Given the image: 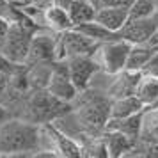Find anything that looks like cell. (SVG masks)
Segmentation results:
<instances>
[{"label": "cell", "mask_w": 158, "mask_h": 158, "mask_svg": "<svg viewBox=\"0 0 158 158\" xmlns=\"http://www.w3.org/2000/svg\"><path fill=\"white\" fill-rule=\"evenodd\" d=\"M32 36L34 34L30 30H27L25 25H22V23H11L9 30H7V36H6V41L2 44L0 52L9 60H13L15 64L25 66Z\"/></svg>", "instance_id": "cell-4"}, {"label": "cell", "mask_w": 158, "mask_h": 158, "mask_svg": "<svg viewBox=\"0 0 158 158\" xmlns=\"http://www.w3.org/2000/svg\"><path fill=\"white\" fill-rule=\"evenodd\" d=\"M9 84H11V77L6 73H0V101L4 103L6 96L9 93Z\"/></svg>", "instance_id": "cell-23"}, {"label": "cell", "mask_w": 158, "mask_h": 158, "mask_svg": "<svg viewBox=\"0 0 158 158\" xmlns=\"http://www.w3.org/2000/svg\"><path fill=\"white\" fill-rule=\"evenodd\" d=\"M133 0H96V9L100 7H130Z\"/></svg>", "instance_id": "cell-22"}, {"label": "cell", "mask_w": 158, "mask_h": 158, "mask_svg": "<svg viewBox=\"0 0 158 158\" xmlns=\"http://www.w3.org/2000/svg\"><path fill=\"white\" fill-rule=\"evenodd\" d=\"M155 48L149 43H139V44H131L128 52V59H126V66L124 69L128 71H135L140 73L142 68L146 66V62L151 59V55L155 53Z\"/></svg>", "instance_id": "cell-16"}, {"label": "cell", "mask_w": 158, "mask_h": 158, "mask_svg": "<svg viewBox=\"0 0 158 158\" xmlns=\"http://www.w3.org/2000/svg\"><path fill=\"white\" fill-rule=\"evenodd\" d=\"M9 117H13V114H11L9 107L6 105V103H2V101H0V124H2L4 121H7Z\"/></svg>", "instance_id": "cell-25"}, {"label": "cell", "mask_w": 158, "mask_h": 158, "mask_svg": "<svg viewBox=\"0 0 158 158\" xmlns=\"http://www.w3.org/2000/svg\"><path fill=\"white\" fill-rule=\"evenodd\" d=\"M68 13L73 22V27H78L82 23L93 22L96 16V6L91 0H71L68 6Z\"/></svg>", "instance_id": "cell-17"}, {"label": "cell", "mask_w": 158, "mask_h": 158, "mask_svg": "<svg viewBox=\"0 0 158 158\" xmlns=\"http://www.w3.org/2000/svg\"><path fill=\"white\" fill-rule=\"evenodd\" d=\"M91 2H93V4H96V0H91Z\"/></svg>", "instance_id": "cell-29"}, {"label": "cell", "mask_w": 158, "mask_h": 158, "mask_svg": "<svg viewBox=\"0 0 158 158\" xmlns=\"http://www.w3.org/2000/svg\"><path fill=\"white\" fill-rule=\"evenodd\" d=\"M130 46H131V43L124 41L123 37H117V39H112V41L100 43L98 48L94 50L93 57L98 62L101 71L108 73V75H115V73L124 69Z\"/></svg>", "instance_id": "cell-2"}, {"label": "cell", "mask_w": 158, "mask_h": 158, "mask_svg": "<svg viewBox=\"0 0 158 158\" xmlns=\"http://www.w3.org/2000/svg\"><path fill=\"white\" fill-rule=\"evenodd\" d=\"M128 20L130 7H100L96 9V16H94V22H98L112 32H121Z\"/></svg>", "instance_id": "cell-12"}, {"label": "cell", "mask_w": 158, "mask_h": 158, "mask_svg": "<svg viewBox=\"0 0 158 158\" xmlns=\"http://www.w3.org/2000/svg\"><path fill=\"white\" fill-rule=\"evenodd\" d=\"M149 44L155 48V50H158V29H156V32H155V36L149 39Z\"/></svg>", "instance_id": "cell-26"}, {"label": "cell", "mask_w": 158, "mask_h": 158, "mask_svg": "<svg viewBox=\"0 0 158 158\" xmlns=\"http://www.w3.org/2000/svg\"><path fill=\"white\" fill-rule=\"evenodd\" d=\"M44 22L53 32H59V34L73 29V22L69 18L68 7L66 6H59V4H55V6H52V7H48L44 11Z\"/></svg>", "instance_id": "cell-15"}, {"label": "cell", "mask_w": 158, "mask_h": 158, "mask_svg": "<svg viewBox=\"0 0 158 158\" xmlns=\"http://www.w3.org/2000/svg\"><path fill=\"white\" fill-rule=\"evenodd\" d=\"M144 108L146 107L135 94L119 96V98L110 100V119H126V117L140 114Z\"/></svg>", "instance_id": "cell-13"}, {"label": "cell", "mask_w": 158, "mask_h": 158, "mask_svg": "<svg viewBox=\"0 0 158 158\" xmlns=\"http://www.w3.org/2000/svg\"><path fill=\"white\" fill-rule=\"evenodd\" d=\"M140 78V73L135 71H128V69H123V71L112 75V80L108 82V87L105 94H107L110 100L119 98V96H128V94L135 93V85Z\"/></svg>", "instance_id": "cell-11"}, {"label": "cell", "mask_w": 158, "mask_h": 158, "mask_svg": "<svg viewBox=\"0 0 158 158\" xmlns=\"http://www.w3.org/2000/svg\"><path fill=\"white\" fill-rule=\"evenodd\" d=\"M151 107H158V100L155 101V103H153V105H151Z\"/></svg>", "instance_id": "cell-28"}, {"label": "cell", "mask_w": 158, "mask_h": 158, "mask_svg": "<svg viewBox=\"0 0 158 158\" xmlns=\"http://www.w3.org/2000/svg\"><path fill=\"white\" fill-rule=\"evenodd\" d=\"M155 15V2L153 0H133L130 6V20L135 18H148Z\"/></svg>", "instance_id": "cell-20"}, {"label": "cell", "mask_w": 158, "mask_h": 158, "mask_svg": "<svg viewBox=\"0 0 158 158\" xmlns=\"http://www.w3.org/2000/svg\"><path fill=\"white\" fill-rule=\"evenodd\" d=\"M66 66H68L69 78L75 84L78 93L87 91L89 87L93 85V82L98 77V73L101 71L93 55H80V57L66 59Z\"/></svg>", "instance_id": "cell-7"}, {"label": "cell", "mask_w": 158, "mask_h": 158, "mask_svg": "<svg viewBox=\"0 0 158 158\" xmlns=\"http://www.w3.org/2000/svg\"><path fill=\"white\" fill-rule=\"evenodd\" d=\"M98 44L100 43H96L94 39L73 27L59 36L57 60H66L71 57H80V55H93Z\"/></svg>", "instance_id": "cell-5"}, {"label": "cell", "mask_w": 158, "mask_h": 158, "mask_svg": "<svg viewBox=\"0 0 158 158\" xmlns=\"http://www.w3.org/2000/svg\"><path fill=\"white\" fill-rule=\"evenodd\" d=\"M68 105L69 103L57 100L46 89H36V94L29 101V110H30L29 121L36 123V124L50 123L52 119H57V117L64 114Z\"/></svg>", "instance_id": "cell-3"}, {"label": "cell", "mask_w": 158, "mask_h": 158, "mask_svg": "<svg viewBox=\"0 0 158 158\" xmlns=\"http://www.w3.org/2000/svg\"><path fill=\"white\" fill-rule=\"evenodd\" d=\"M139 139L146 144L158 146V107H146L142 110Z\"/></svg>", "instance_id": "cell-14"}, {"label": "cell", "mask_w": 158, "mask_h": 158, "mask_svg": "<svg viewBox=\"0 0 158 158\" xmlns=\"http://www.w3.org/2000/svg\"><path fill=\"white\" fill-rule=\"evenodd\" d=\"M75 29H78L80 32H84L85 36H89L91 39H94L96 43H105V41H112V39H117L119 36V32H112V30L105 29L103 25H100L98 22H87V23H82L78 27H75Z\"/></svg>", "instance_id": "cell-19"}, {"label": "cell", "mask_w": 158, "mask_h": 158, "mask_svg": "<svg viewBox=\"0 0 158 158\" xmlns=\"http://www.w3.org/2000/svg\"><path fill=\"white\" fill-rule=\"evenodd\" d=\"M43 130L29 119L9 117L0 124V156H25L41 151Z\"/></svg>", "instance_id": "cell-1"}, {"label": "cell", "mask_w": 158, "mask_h": 158, "mask_svg": "<svg viewBox=\"0 0 158 158\" xmlns=\"http://www.w3.org/2000/svg\"><path fill=\"white\" fill-rule=\"evenodd\" d=\"M133 94L142 101L144 107H151V105L158 100V77L140 75Z\"/></svg>", "instance_id": "cell-18"}, {"label": "cell", "mask_w": 158, "mask_h": 158, "mask_svg": "<svg viewBox=\"0 0 158 158\" xmlns=\"http://www.w3.org/2000/svg\"><path fill=\"white\" fill-rule=\"evenodd\" d=\"M9 25H11V23L6 22V20L0 16V48H2V44H4V41H6V36H7Z\"/></svg>", "instance_id": "cell-24"}, {"label": "cell", "mask_w": 158, "mask_h": 158, "mask_svg": "<svg viewBox=\"0 0 158 158\" xmlns=\"http://www.w3.org/2000/svg\"><path fill=\"white\" fill-rule=\"evenodd\" d=\"M57 43L59 37H53L52 34L46 32H37L32 36L27 55L25 66H34V64H52L57 60Z\"/></svg>", "instance_id": "cell-9"}, {"label": "cell", "mask_w": 158, "mask_h": 158, "mask_svg": "<svg viewBox=\"0 0 158 158\" xmlns=\"http://www.w3.org/2000/svg\"><path fill=\"white\" fill-rule=\"evenodd\" d=\"M140 75H149V77H158V50L151 55V59L146 62Z\"/></svg>", "instance_id": "cell-21"}, {"label": "cell", "mask_w": 158, "mask_h": 158, "mask_svg": "<svg viewBox=\"0 0 158 158\" xmlns=\"http://www.w3.org/2000/svg\"><path fill=\"white\" fill-rule=\"evenodd\" d=\"M46 91L50 94H53L57 100L66 101V103H71V101H75L78 98L80 93L77 91L75 84H73L71 78H69L66 60H55V62H53Z\"/></svg>", "instance_id": "cell-8"}, {"label": "cell", "mask_w": 158, "mask_h": 158, "mask_svg": "<svg viewBox=\"0 0 158 158\" xmlns=\"http://www.w3.org/2000/svg\"><path fill=\"white\" fill-rule=\"evenodd\" d=\"M158 29V20L153 16L148 18H135V20H128L126 25L121 29L119 36L131 44L139 43H149V39L155 36Z\"/></svg>", "instance_id": "cell-10"}, {"label": "cell", "mask_w": 158, "mask_h": 158, "mask_svg": "<svg viewBox=\"0 0 158 158\" xmlns=\"http://www.w3.org/2000/svg\"><path fill=\"white\" fill-rule=\"evenodd\" d=\"M7 2H18V4H25V2H29V0H7Z\"/></svg>", "instance_id": "cell-27"}, {"label": "cell", "mask_w": 158, "mask_h": 158, "mask_svg": "<svg viewBox=\"0 0 158 158\" xmlns=\"http://www.w3.org/2000/svg\"><path fill=\"white\" fill-rule=\"evenodd\" d=\"M98 94L87 98L78 107L80 123L94 130H101L103 126H107L108 119H110V98L107 94L98 98Z\"/></svg>", "instance_id": "cell-6"}]
</instances>
